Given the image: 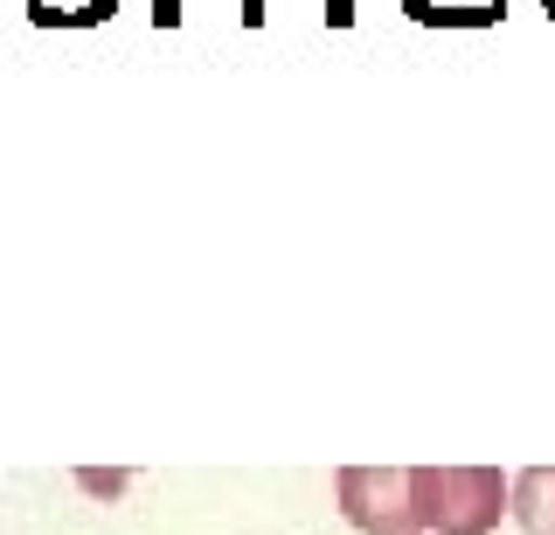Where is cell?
<instances>
[{"instance_id":"6da1fadb","label":"cell","mask_w":555,"mask_h":535,"mask_svg":"<svg viewBox=\"0 0 555 535\" xmlns=\"http://www.w3.org/2000/svg\"><path fill=\"white\" fill-rule=\"evenodd\" d=\"M410 494L430 535H493L507 508V473L500 466H410Z\"/></svg>"},{"instance_id":"7a4b0ae2","label":"cell","mask_w":555,"mask_h":535,"mask_svg":"<svg viewBox=\"0 0 555 535\" xmlns=\"http://www.w3.org/2000/svg\"><path fill=\"white\" fill-rule=\"evenodd\" d=\"M334 500L361 535H424L410 494V466H340Z\"/></svg>"},{"instance_id":"3957f363","label":"cell","mask_w":555,"mask_h":535,"mask_svg":"<svg viewBox=\"0 0 555 535\" xmlns=\"http://www.w3.org/2000/svg\"><path fill=\"white\" fill-rule=\"evenodd\" d=\"M507 508L520 535H555V466H528L507 480Z\"/></svg>"}]
</instances>
